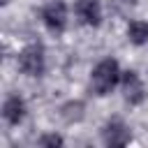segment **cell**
Masks as SVG:
<instances>
[{"label":"cell","instance_id":"1","mask_svg":"<svg viewBox=\"0 0 148 148\" xmlns=\"http://www.w3.org/2000/svg\"><path fill=\"white\" fill-rule=\"evenodd\" d=\"M120 76L123 74H120L118 62L113 58H106V60H102V62L95 65V69L90 74V86H92V90L97 95H106V92H111L116 88V83L120 81Z\"/></svg>","mask_w":148,"mask_h":148},{"label":"cell","instance_id":"2","mask_svg":"<svg viewBox=\"0 0 148 148\" xmlns=\"http://www.w3.org/2000/svg\"><path fill=\"white\" fill-rule=\"evenodd\" d=\"M18 69L28 76H39L44 72V49L39 44H30L18 53Z\"/></svg>","mask_w":148,"mask_h":148},{"label":"cell","instance_id":"3","mask_svg":"<svg viewBox=\"0 0 148 148\" xmlns=\"http://www.w3.org/2000/svg\"><path fill=\"white\" fill-rule=\"evenodd\" d=\"M42 21L51 32H62L67 25V7L62 0H53L42 9Z\"/></svg>","mask_w":148,"mask_h":148},{"label":"cell","instance_id":"4","mask_svg":"<svg viewBox=\"0 0 148 148\" xmlns=\"http://www.w3.org/2000/svg\"><path fill=\"white\" fill-rule=\"evenodd\" d=\"M123 81V92H125V99L130 104H141L146 99V90H143V83L141 79L136 76V72H125L120 76Z\"/></svg>","mask_w":148,"mask_h":148},{"label":"cell","instance_id":"5","mask_svg":"<svg viewBox=\"0 0 148 148\" xmlns=\"http://www.w3.org/2000/svg\"><path fill=\"white\" fill-rule=\"evenodd\" d=\"M130 139H132V132L125 123H120V120L106 123V127H104V143L106 146H125Z\"/></svg>","mask_w":148,"mask_h":148},{"label":"cell","instance_id":"6","mask_svg":"<svg viewBox=\"0 0 148 148\" xmlns=\"http://www.w3.org/2000/svg\"><path fill=\"white\" fill-rule=\"evenodd\" d=\"M76 14L86 25H99L102 21V7L99 0H76Z\"/></svg>","mask_w":148,"mask_h":148},{"label":"cell","instance_id":"7","mask_svg":"<svg viewBox=\"0 0 148 148\" xmlns=\"http://www.w3.org/2000/svg\"><path fill=\"white\" fill-rule=\"evenodd\" d=\"M25 116V102L18 97V95H12L5 99L2 104V118L9 123V125H18Z\"/></svg>","mask_w":148,"mask_h":148},{"label":"cell","instance_id":"8","mask_svg":"<svg viewBox=\"0 0 148 148\" xmlns=\"http://www.w3.org/2000/svg\"><path fill=\"white\" fill-rule=\"evenodd\" d=\"M127 37H130V42L136 44V46L146 44V42H148V23H146V21H132V23L127 25Z\"/></svg>","mask_w":148,"mask_h":148},{"label":"cell","instance_id":"9","mask_svg":"<svg viewBox=\"0 0 148 148\" xmlns=\"http://www.w3.org/2000/svg\"><path fill=\"white\" fill-rule=\"evenodd\" d=\"M81 104L79 102H72V104H67V106H62V116H65V120H79L83 113H81Z\"/></svg>","mask_w":148,"mask_h":148},{"label":"cell","instance_id":"10","mask_svg":"<svg viewBox=\"0 0 148 148\" xmlns=\"http://www.w3.org/2000/svg\"><path fill=\"white\" fill-rule=\"evenodd\" d=\"M39 146H62V136H58V134H44L39 139Z\"/></svg>","mask_w":148,"mask_h":148},{"label":"cell","instance_id":"11","mask_svg":"<svg viewBox=\"0 0 148 148\" xmlns=\"http://www.w3.org/2000/svg\"><path fill=\"white\" fill-rule=\"evenodd\" d=\"M7 2H9V0H2V5H7Z\"/></svg>","mask_w":148,"mask_h":148},{"label":"cell","instance_id":"12","mask_svg":"<svg viewBox=\"0 0 148 148\" xmlns=\"http://www.w3.org/2000/svg\"><path fill=\"white\" fill-rule=\"evenodd\" d=\"M127 2H132V0H127Z\"/></svg>","mask_w":148,"mask_h":148}]
</instances>
